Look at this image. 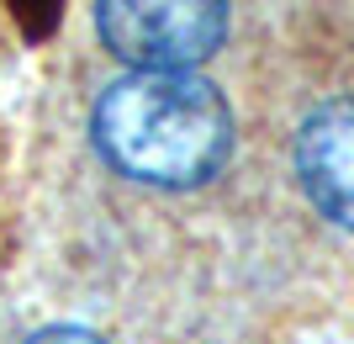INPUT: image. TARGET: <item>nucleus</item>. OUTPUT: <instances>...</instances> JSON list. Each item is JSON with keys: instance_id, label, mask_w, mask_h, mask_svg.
Instances as JSON below:
<instances>
[{"instance_id": "f257e3e1", "label": "nucleus", "mask_w": 354, "mask_h": 344, "mask_svg": "<svg viewBox=\"0 0 354 344\" xmlns=\"http://www.w3.org/2000/svg\"><path fill=\"white\" fill-rule=\"evenodd\" d=\"M95 149L143 185H201L233 149L227 101L196 75H127L95 101Z\"/></svg>"}, {"instance_id": "f03ea898", "label": "nucleus", "mask_w": 354, "mask_h": 344, "mask_svg": "<svg viewBox=\"0 0 354 344\" xmlns=\"http://www.w3.org/2000/svg\"><path fill=\"white\" fill-rule=\"evenodd\" d=\"M222 0H95V32L133 75H185L222 43Z\"/></svg>"}, {"instance_id": "7ed1b4c3", "label": "nucleus", "mask_w": 354, "mask_h": 344, "mask_svg": "<svg viewBox=\"0 0 354 344\" xmlns=\"http://www.w3.org/2000/svg\"><path fill=\"white\" fill-rule=\"evenodd\" d=\"M296 175L323 217H333L339 228H354V96L323 101L301 122Z\"/></svg>"}, {"instance_id": "20e7f679", "label": "nucleus", "mask_w": 354, "mask_h": 344, "mask_svg": "<svg viewBox=\"0 0 354 344\" xmlns=\"http://www.w3.org/2000/svg\"><path fill=\"white\" fill-rule=\"evenodd\" d=\"M27 344H106V339H95L90 329H69V323H59V329H43V334H32Z\"/></svg>"}]
</instances>
